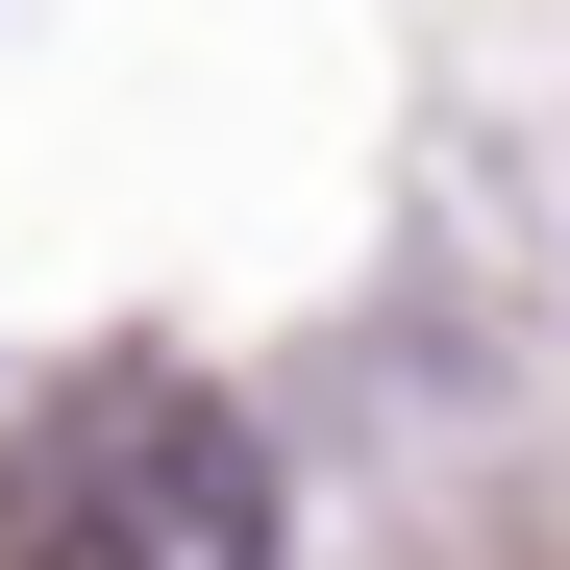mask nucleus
<instances>
[{
	"label": "nucleus",
	"mask_w": 570,
	"mask_h": 570,
	"mask_svg": "<svg viewBox=\"0 0 570 570\" xmlns=\"http://www.w3.org/2000/svg\"><path fill=\"white\" fill-rule=\"evenodd\" d=\"M100 570H273V471H248V422L199 372H149L100 422Z\"/></svg>",
	"instance_id": "obj_1"
}]
</instances>
